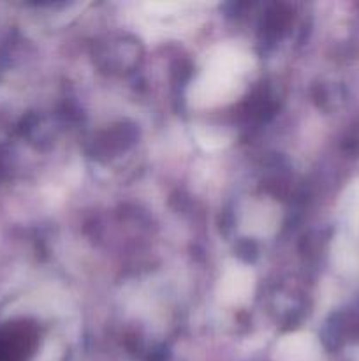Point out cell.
Masks as SVG:
<instances>
[{"label": "cell", "mask_w": 359, "mask_h": 361, "mask_svg": "<svg viewBox=\"0 0 359 361\" xmlns=\"http://www.w3.org/2000/svg\"><path fill=\"white\" fill-rule=\"evenodd\" d=\"M35 345V330L30 324L13 323L0 330V361H25Z\"/></svg>", "instance_id": "1"}]
</instances>
